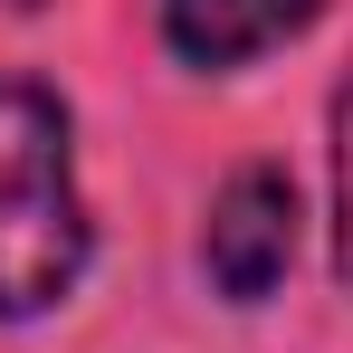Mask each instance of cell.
Returning <instances> with one entry per match:
<instances>
[{
    "instance_id": "cell-2",
    "label": "cell",
    "mask_w": 353,
    "mask_h": 353,
    "mask_svg": "<svg viewBox=\"0 0 353 353\" xmlns=\"http://www.w3.org/2000/svg\"><path fill=\"white\" fill-rule=\"evenodd\" d=\"M201 268L230 305H268L277 277L296 268V181L277 163H248L220 181L210 201V230H201Z\"/></svg>"
},
{
    "instance_id": "cell-5",
    "label": "cell",
    "mask_w": 353,
    "mask_h": 353,
    "mask_svg": "<svg viewBox=\"0 0 353 353\" xmlns=\"http://www.w3.org/2000/svg\"><path fill=\"white\" fill-rule=\"evenodd\" d=\"M0 10H39V0H0Z\"/></svg>"
},
{
    "instance_id": "cell-1",
    "label": "cell",
    "mask_w": 353,
    "mask_h": 353,
    "mask_svg": "<svg viewBox=\"0 0 353 353\" xmlns=\"http://www.w3.org/2000/svg\"><path fill=\"white\" fill-rule=\"evenodd\" d=\"M86 277V201L67 105L39 77H0V315H48Z\"/></svg>"
},
{
    "instance_id": "cell-3",
    "label": "cell",
    "mask_w": 353,
    "mask_h": 353,
    "mask_svg": "<svg viewBox=\"0 0 353 353\" xmlns=\"http://www.w3.org/2000/svg\"><path fill=\"white\" fill-rule=\"evenodd\" d=\"M325 0H163V39L191 67H248L277 39H296Z\"/></svg>"
},
{
    "instance_id": "cell-4",
    "label": "cell",
    "mask_w": 353,
    "mask_h": 353,
    "mask_svg": "<svg viewBox=\"0 0 353 353\" xmlns=\"http://www.w3.org/2000/svg\"><path fill=\"white\" fill-rule=\"evenodd\" d=\"M334 268L353 287V77L334 86Z\"/></svg>"
}]
</instances>
